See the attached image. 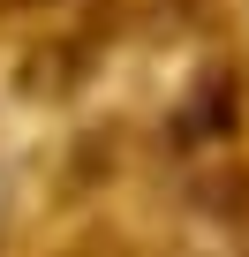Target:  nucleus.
<instances>
[{"mask_svg":"<svg viewBox=\"0 0 249 257\" xmlns=\"http://www.w3.org/2000/svg\"><path fill=\"white\" fill-rule=\"evenodd\" d=\"M0 212H8V189H0Z\"/></svg>","mask_w":249,"mask_h":257,"instance_id":"f257e3e1","label":"nucleus"}]
</instances>
